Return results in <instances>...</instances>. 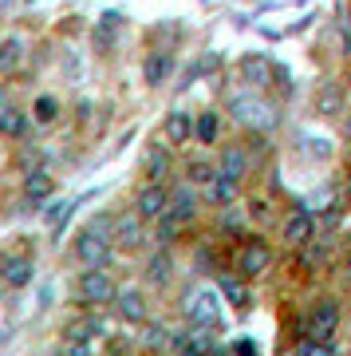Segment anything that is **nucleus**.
Listing matches in <instances>:
<instances>
[{
    "label": "nucleus",
    "mask_w": 351,
    "mask_h": 356,
    "mask_svg": "<svg viewBox=\"0 0 351 356\" xmlns=\"http://www.w3.org/2000/svg\"><path fill=\"white\" fill-rule=\"evenodd\" d=\"M111 245H114L111 242V218H103V222H91L76 238V257L87 269H103L111 261Z\"/></svg>",
    "instance_id": "f257e3e1"
},
{
    "label": "nucleus",
    "mask_w": 351,
    "mask_h": 356,
    "mask_svg": "<svg viewBox=\"0 0 351 356\" xmlns=\"http://www.w3.org/2000/svg\"><path fill=\"white\" fill-rule=\"evenodd\" d=\"M229 111L237 115L245 127H252V131H273L276 127V107L268 99H261V95H252V91L233 95V99H229Z\"/></svg>",
    "instance_id": "f03ea898"
},
{
    "label": "nucleus",
    "mask_w": 351,
    "mask_h": 356,
    "mask_svg": "<svg viewBox=\"0 0 351 356\" xmlns=\"http://www.w3.org/2000/svg\"><path fill=\"white\" fill-rule=\"evenodd\" d=\"M114 297H119V285L111 281L107 269H83L76 281V301L79 305H114Z\"/></svg>",
    "instance_id": "7ed1b4c3"
},
{
    "label": "nucleus",
    "mask_w": 351,
    "mask_h": 356,
    "mask_svg": "<svg viewBox=\"0 0 351 356\" xmlns=\"http://www.w3.org/2000/svg\"><path fill=\"white\" fill-rule=\"evenodd\" d=\"M237 277L252 281L261 277V273H268V266H273V250H268V242L264 238H245V245L237 250Z\"/></svg>",
    "instance_id": "20e7f679"
},
{
    "label": "nucleus",
    "mask_w": 351,
    "mask_h": 356,
    "mask_svg": "<svg viewBox=\"0 0 351 356\" xmlns=\"http://www.w3.org/2000/svg\"><path fill=\"white\" fill-rule=\"evenodd\" d=\"M135 214L142 218V222H162V218H170V191H166L162 182H146V186H138Z\"/></svg>",
    "instance_id": "39448f33"
},
{
    "label": "nucleus",
    "mask_w": 351,
    "mask_h": 356,
    "mask_svg": "<svg viewBox=\"0 0 351 356\" xmlns=\"http://www.w3.org/2000/svg\"><path fill=\"white\" fill-rule=\"evenodd\" d=\"M186 321L189 325H198V329H209L221 321V293L214 289H198L186 297Z\"/></svg>",
    "instance_id": "423d86ee"
},
{
    "label": "nucleus",
    "mask_w": 351,
    "mask_h": 356,
    "mask_svg": "<svg viewBox=\"0 0 351 356\" xmlns=\"http://www.w3.org/2000/svg\"><path fill=\"white\" fill-rule=\"evenodd\" d=\"M336 325H339V301L336 297H320L312 309V341L327 344L336 337Z\"/></svg>",
    "instance_id": "0eeeda50"
},
{
    "label": "nucleus",
    "mask_w": 351,
    "mask_h": 356,
    "mask_svg": "<svg viewBox=\"0 0 351 356\" xmlns=\"http://www.w3.org/2000/svg\"><path fill=\"white\" fill-rule=\"evenodd\" d=\"M0 277H4L8 289H24V285H32V277H36V261H32L28 254H4Z\"/></svg>",
    "instance_id": "6e6552de"
},
{
    "label": "nucleus",
    "mask_w": 351,
    "mask_h": 356,
    "mask_svg": "<svg viewBox=\"0 0 351 356\" xmlns=\"http://www.w3.org/2000/svg\"><path fill=\"white\" fill-rule=\"evenodd\" d=\"M142 238H146V222H142L135 210H130V214L123 210V214L111 218V242L114 245H138Z\"/></svg>",
    "instance_id": "1a4fd4ad"
},
{
    "label": "nucleus",
    "mask_w": 351,
    "mask_h": 356,
    "mask_svg": "<svg viewBox=\"0 0 351 356\" xmlns=\"http://www.w3.org/2000/svg\"><path fill=\"white\" fill-rule=\"evenodd\" d=\"M60 337L63 341H87L91 344V337H107V321H103L99 313H83V317L67 321L60 329Z\"/></svg>",
    "instance_id": "9d476101"
},
{
    "label": "nucleus",
    "mask_w": 351,
    "mask_h": 356,
    "mask_svg": "<svg viewBox=\"0 0 351 356\" xmlns=\"http://www.w3.org/2000/svg\"><path fill=\"white\" fill-rule=\"evenodd\" d=\"M189 139H198V115L189 111H170L166 115V143H174V147H186Z\"/></svg>",
    "instance_id": "9b49d317"
},
{
    "label": "nucleus",
    "mask_w": 351,
    "mask_h": 356,
    "mask_svg": "<svg viewBox=\"0 0 351 356\" xmlns=\"http://www.w3.org/2000/svg\"><path fill=\"white\" fill-rule=\"evenodd\" d=\"M170 218L182 222V226L198 218V194H194V182H178L174 191H170Z\"/></svg>",
    "instance_id": "f8f14e48"
},
{
    "label": "nucleus",
    "mask_w": 351,
    "mask_h": 356,
    "mask_svg": "<svg viewBox=\"0 0 351 356\" xmlns=\"http://www.w3.org/2000/svg\"><path fill=\"white\" fill-rule=\"evenodd\" d=\"M280 234H284V242L289 245H308L312 242V234H316V218L308 214V210H292V214L284 218Z\"/></svg>",
    "instance_id": "ddd939ff"
},
{
    "label": "nucleus",
    "mask_w": 351,
    "mask_h": 356,
    "mask_svg": "<svg viewBox=\"0 0 351 356\" xmlns=\"http://www.w3.org/2000/svg\"><path fill=\"white\" fill-rule=\"evenodd\" d=\"M111 309H114V317L126 321V325H146V301H142V293H135V289H119Z\"/></svg>",
    "instance_id": "4468645a"
},
{
    "label": "nucleus",
    "mask_w": 351,
    "mask_h": 356,
    "mask_svg": "<svg viewBox=\"0 0 351 356\" xmlns=\"http://www.w3.org/2000/svg\"><path fill=\"white\" fill-rule=\"evenodd\" d=\"M221 170H225V175H233V178L241 182V178L252 170L249 147H241V143H229V147H221Z\"/></svg>",
    "instance_id": "2eb2a0df"
},
{
    "label": "nucleus",
    "mask_w": 351,
    "mask_h": 356,
    "mask_svg": "<svg viewBox=\"0 0 351 356\" xmlns=\"http://www.w3.org/2000/svg\"><path fill=\"white\" fill-rule=\"evenodd\" d=\"M241 76L249 79L252 88H268L273 76H276V67H273L268 56H245V60H241Z\"/></svg>",
    "instance_id": "dca6fc26"
},
{
    "label": "nucleus",
    "mask_w": 351,
    "mask_h": 356,
    "mask_svg": "<svg viewBox=\"0 0 351 356\" xmlns=\"http://www.w3.org/2000/svg\"><path fill=\"white\" fill-rule=\"evenodd\" d=\"M142 175H146V182H162L166 175H170V147H146V154H142Z\"/></svg>",
    "instance_id": "f3484780"
},
{
    "label": "nucleus",
    "mask_w": 351,
    "mask_h": 356,
    "mask_svg": "<svg viewBox=\"0 0 351 356\" xmlns=\"http://www.w3.org/2000/svg\"><path fill=\"white\" fill-rule=\"evenodd\" d=\"M217 285H221V297H225L233 309H245L252 305V293H249V285H245V277H229V273H217Z\"/></svg>",
    "instance_id": "a211bd4d"
},
{
    "label": "nucleus",
    "mask_w": 351,
    "mask_h": 356,
    "mask_svg": "<svg viewBox=\"0 0 351 356\" xmlns=\"http://www.w3.org/2000/svg\"><path fill=\"white\" fill-rule=\"evenodd\" d=\"M237 191H241V182L233 175H225V170H217V178L205 186V198L214 206H229L233 198H237Z\"/></svg>",
    "instance_id": "6ab92c4d"
},
{
    "label": "nucleus",
    "mask_w": 351,
    "mask_h": 356,
    "mask_svg": "<svg viewBox=\"0 0 351 356\" xmlns=\"http://www.w3.org/2000/svg\"><path fill=\"white\" fill-rule=\"evenodd\" d=\"M170 67H174L170 51H154V56H146V64H142V79H146L151 88H158V83L170 76Z\"/></svg>",
    "instance_id": "aec40b11"
},
{
    "label": "nucleus",
    "mask_w": 351,
    "mask_h": 356,
    "mask_svg": "<svg viewBox=\"0 0 351 356\" xmlns=\"http://www.w3.org/2000/svg\"><path fill=\"white\" fill-rule=\"evenodd\" d=\"M51 191H55V182H51L48 170H28L24 175V194L32 198V202H44Z\"/></svg>",
    "instance_id": "412c9836"
},
{
    "label": "nucleus",
    "mask_w": 351,
    "mask_h": 356,
    "mask_svg": "<svg viewBox=\"0 0 351 356\" xmlns=\"http://www.w3.org/2000/svg\"><path fill=\"white\" fill-rule=\"evenodd\" d=\"M343 111V91L339 83H324L316 91V115H339Z\"/></svg>",
    "instance_id": "4be33fe9"
},
{
    "label": "nucleus",
    "mask_w": 351,
    "mask_h": 356,
    "mask_svg": "<svg viewBox=\"0 0 351 356\" xmlns=\"http://www.w3.org/2000/svg\"><path fill=\"white\" fill-rule=\"evenodd\" d=\"M24 127H28L24 111H20L16 103H8V99H4V107H0V131H4L8 139H16V135H24Z\"/></svg>",
    "instance_id": "5701e85b"
},
{
    "label": "nucleus",
    "mask_w": 351,
    "mask_h": 356,
    "mask_svg": "<svg viewBox=\"0 0 351 356\" xmlns=\"http://www.w3.org/2000/svg\"><path fill=\"white\" fill-rule=\"evenodd\" d=\"M20 56H24V40L8 36L4 44H0V72H4V76H12L16 64H20Z\"/></svg>",
    "instance_id": "b1692460"
},
{
    "label": "nucleus",
    "mask_w": 351,
    "mask_h": 356,
    "mask_svg": "<svg viewBox=\"0 0 351 356\" xmlns=\"http://www.w3.org/2000/svg\"><path fill=\"white\" fill-rule=\"evenodd\" d=\"M170 273H174L170 254H154L151 261H146V281H151V285H166V281H170Z\"/></svg>",
    "instance_id": "393cba45"
},
{
    "label": "nucleus",
    "mask_w": 351,
    "mask_h": 356,
    "mask_svg": "<svg viewBox=\"0 0 351 356\" xmlns=\"http://www.w3.org/2000/svg\"><path fill=\"white\" fill-rule=\"evenodd\" d=\"M217 170H221V166L205 163V159H194V163L186 166V182H194V186H209V182L217 178Z\"/></svg>",
    "instance_id": "a878e982"
},
{
    "label": "nucleus",
    "mask_w": 351,
    "mask_h": 356,
    "mask_svg": "<svg viewBox=\"0 0 351 356\" xmlns=\"http://www.w3.org/2000/svg\"><path fill=\"white\" fill-rule=\"evenodd\" d=\"M217 131H221V115H217V111H201V115H198V143L214 147V143H217Z\"/></svg>",
    "instance_id": "bb28decb"
},
{
    "label": "nucleus",
    "mask_w": 351,
    "mask_h": 356,
    "mask_svg": "<svg viewBox=\"0 0 351 356\" xmlns=\"http://www.w3.org/2000/svg\"><path fill=\"white\" fill-rule=\"evenodd\" d=\"M60 115V99L55 95H40L36 99V123H51Z\"/></svg>",
    "instance_id": "cd10ccee"
},
{
    "label": "nucleus",
    "mask_w": 351,
    "mask_h": 356,
    "mask_svg": "<svg viewBox=\"0 0 351 356\" xmlns=\"http://www.w3.org/2000/svg\"><path fill=\"white\" fill-rule=\"evenodd\" d=\"M60 356H95L87 341H63L60 344Z\"/></svg>",
    "instance_id": "c85d7f7f"
},
{
    "label": "nucleus",
    "mask_w": 351,
    "mask_h": 356,
    "mask_svg": "<svg viewBox=\"0 0 351 356\" xmlns=\"http://www.w3.org/2000/svg\"><path fill=\"white\" fill-rule=\"evenodd\" d=\"M142 341L151 344V348H162V344H166V329H162V325H146V329H142Z\"/></svg>",
    "instance_id": "c756f323"
},
{
    "label": "nucleus",
    "mask_w": 351,
    "mask_h": 356,
    "mask_svg": "<svg viewBox=\"0 0 351 356\" xmlns=\"http://www.w3.org/2000/svg\"><path fill=\"white\" fill-rule=\"evenodd\" d=\"M67 214H71V202L51 206V210H48V226H51V229H60V222H67Z\"/></svg>",
    "instance_id": "7c9ffc66"
},
{
    "label": "nucleus",
    "mask_w": 351,
    "mask_h": 356,
    "mask_svg": "<svg viewBox=\"0 0 351 356\" xmlns=\"http://www.w3.org/2000/svg\"><path fill=\"white\" fill-rule=\"evenodd\" d=\"M296 356H332V348H327V344H320V341H304Z\"/></svg>",
    "instance_id": "2f4dec72"
},
{
    "label": "nucleus",
    "mask_w": 351,
    "mask_h": 356,
    "mask_svg": "<svg viewBox=\"0 0 351 356\" xmlns=\"http://www.w3.org/2000/svg\"><path fill=\"white\" fill-rule=\"evenodd\" d=\"M233 353H237V356H257V344H252V341H237V344H233Z\"/></svg>",
    "instance_id": "473e14b6"
},
{
    "label": "nucleus",
    "mask_w": 351,
    "mask_h": 356,
    "mask_svg": "<svg viewBox=\"0 0 351 356\" xmlns=\"http://www.w3.org/2000/svg\"><path fill=\"white\" fill-rule=\"evenodd\" d=\"M343 36H348V48H351V13H343Z\"/></svg>",
    "instance_id": "72a5a7b5"
},
{
    "label": "nucleus",
    "mask_w": 351,
    "mask_h": 356,
    "mask_svg": "<svg viewBox=\"0 0 351 356\" xmlns=\"http://www.w3.org/2000/svg\"><path fill=\"white\" fill-rule=\"evenodd\" d=\"M343 202H348V206H351V175H348V178H343Z\"/></svg>",
    "instance_id": "f704fd0d"
},
{
    "label": "nucleus",
    "mask_w": 351,
    "mask_h": 356,
    "mask_svg": "<svg viewBox=\"0 0 351 356\" xmlns=\"http://www.w3.org/2000/svg\"><path fill=\"white\" fill-rule=\"evenodd\" d=\"M343 281H348V289H351V261L343 266Z\"/></svg>",
    "instance_id": "c9c22d12"
},
{
    "label": "nucleus",
    "mask_w": 351,
    "mask_h": 356,
    "mask_svg": "<svg viewBox=\"0 0 351 356\" xmlns=\"http://www.w3.org/2000/svg\"><path fill=\"white\" fill-rule=\"evenodd\" d=\"M343 131H348V139H351V107H348V119H343Z\"/></svg>",
    "instance_id": "e433bc0d"
},
{
    "label": "nucleus",
    "mask_w": 351,
    "mask_h": 356,
    "mask_svg": "<svg viewBox=\"0 0 351 356\" xmlns=\"http://www.w3.org/2000/svg\"><path fill=\"white\" fill-rule=\"evenodd\" d=\"M209 356H233V353H209Z\"/></svg>",
    "instance_id": "4c0bfd02"
},
{
    "label": "nucleus",
    "mask_w": 351,
    "mask_h": 356,
    "mask_svg": "<svg viewBox=\"0 0 351 356\" xmlns=\"http://www.w3.org/2000/svg\"><path fill=\"white\" fill-rule=\"evenodd\" d=\"M182 356H201V353H182Z\"/></svg>",
    "instance_id": "58836bf2"
}]
</instances>
